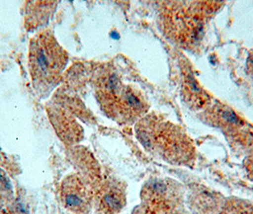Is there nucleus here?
I'll return each mask as SVG.
<instances>
[{
  "mask_svg": "<svg viewBox=\"0 0 253 214\" xmlns=\"http://www.w3.org/2000/svg\"><path fill=\"white\" fill-rule=\"evenodd\" d=\"M222 6L213 1L162 2L159 18L163 32L180 47L192 49L202 39L207 21Z\"/></svg>",
  "mask_w": 253,
  "mask_h": 214,
  "instance_id": "f03ea898",
  "label": "nucleus"
},
{
  "mask_svg": "<svg viewBox=\"0 0 253 214\" xmlns=\"http://www.w3.org/2000/svg\"><path fill=\"white\" fill-rule=\"evenodd\" d=\"M135 134L146 151L165 162L190 166L195 160V148L187 133L162 115L146 114L137 121Z\"/></svg>",
  "mask_w": 253,
  "mask_h": 214,
  "instance_id": "f257e3e1",
  "label": "nucleus"
},
{
  "mask_svg": "<svg viewBox=\"0 0 253 214\" xmlns=\"http://www.w3.org/2000/svg\"><path fill=\"white\" fill-rule=\"evenodd\" d=\"M206 121L219 128L232 147L253 151V128L230 107L221 102L211 104L203 113Z\"/></svg>",
  "mask_w": 253,
  "mask_h": 214,
  "instance_id": "39448f33",
  "label": "nucleus"
},
{
  "mask_svg": "<svg viewBox=\"0 0 253 214\" xmlns=\"http://www.w3.org/2000/svg\"><path fill=\"white\" fill-rule=\"evenodd\" d=\"M246 161V170L249 173V176L253 180V151L245 160Z\"/></svg>",
  "mask_w": 253,
  "mask_h": 214,
  "instance_id": "9d476101",
  "label": "nucleus"
},
{
  "mask_svg": "<svg viewBox=\"0 0 253 214\" xmlns=\"http://www.w3.org/2000/svg\"><path fill=\"white\" fill-rule=\"evenodd\" d=\"M68 53L50 31H42L32 38L29 48V69L35 85L55 84L67 65Z\"/></svg>",
  "mask_w": 253,
  "mask_h": 214,
  "instance_id": "20e7f679",
  "label": "nucleus"
},
{
  "mask_svg": "<svg viewBox=\"0 0 253 214\" xmlns=\"http://www.w3.org/2000/svg\"><path fill=\"white\" fill-rule=\"evenodd\" d=\"M60 198L65 208L77 214H88L92 201L90 190L76 174L69 175L62 181Z\"/></svg>",
  "mask_w": 253,
  "mask_h": 214,
  "instance_id": "0eeeda50",
  "label": "nucleus"
},
{
  "mask_svg": "<svg viewBox=\"0 0 253 214\" xmlns=\"http://www.w3.org/2000/svg\"><path fill=\"white\" fill-rule=\"evenodd\" d=\"M181 91L184 100L194 110H207L211 104V94L203 88L186 59L181 61Z\"/></svg>",
  "mask_w": 253,
  "mask_h": 214,
  "instance_id": "6e6552de",
  "label": "nucleus"
},
{
  "mask_svg": "<svg viewBox=\"0 0 253 214\" xmlns=\"http://www.w3.org/2000/svg\"><path fill=\"white\" fill-rule=\"evenodd\" d=\"M95 204L98 214H118L126 205V191L123 184L107 180L97 190Z\"/></svg>",
  "mask_w": 253,
  "mask_h": 214,
  "instance_id": "1a4fd4ad",
  "label": "nucleus"
},
{
  "mask_svg": "<svg viewBox=\"0 0 253 214\" xmlns=\"http://www.w3.org/2000/svg\"><path fill=\"white\" fill-rule=\"evenodd\" d=\"M247 68L248 71L250 73V75L253 78V52H252L248 58V62H247Z\"/></svg>",
  "mask_w": 253,
  "mask_h": 214,
  "instance_id": "9b49d317",
  "label": "nucleus"
},
{
  "mask_svg": "<svg viewBox=\"0 0 253 214\" xmlns=\"http://www.w3.org/2000/svg\"><path fill=\"white\" fill-rule=\"evenodd\" d=\"M145 214H174L180 208L183 193L178 183L169 179H152L141 193Z\"/></svg>",
  "mask_w": 253,
  "mask_h": 214,
  "instance_id": "423d86ee",
  "label": "nucleus"
},
{
  "mask_svg": "<svg viewBox=\"0 0 253 214\" xmlns=\"http://www.w3.org/2000/svg\"><path fill=\"white\" fill-rule=\"evenodd\" d=\"M95 92L105 114L120 124L139 121L148 112L149 106L139 89L124 83L112 71L97 78Z\"/></svg>",
  "mask_w": 253,
  "mask_h": 214,
  "instance_id": "7ed1b4c3",
  "label": "nucleus"
}]
</instances>
